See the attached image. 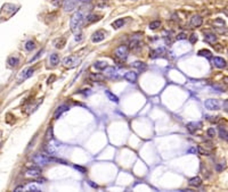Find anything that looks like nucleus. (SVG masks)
I'll list each match as a JSON object with an SVG mask.
<instances>
[{"mask_svg": "<svg viewBox=\"0 0 228 192\" xmlns=\"http://www.w3.org/2000/svg\"><path fill=\"white\" fill-rule=\"evenodd\" d=\"M83 22H84V16H83V13L81 10H78L75 12L74 14L72 15L71 19H70V28H71V31L75 34H78L82 28V25H83Z\"/></svg>", "mask_w": 228, "mask_h": 192, "instance_id": "f257e3e1", "label": "nucleus"}, {"mask_svg": "<svg viewBox=\"0 0 228 192\" xmlns=\"http://www.w3.org/2000/svg\"><path fill=\"white\" fill-rule=\"evenodd\" d=\"M80 64V59L75 56H68L63 59V65L68 68H74Z\"/></svg>", "mask_w": 228, "mask_h": 192, "instance_id": "f03ea898", "label": "nucleus"}, {"mask_svg": "<svg viewBox=\"0 0 228 192\" xmlns=\"http://www.w3.org/2000/svg\"><path fill=\"white\" fill-rule=\"evenodd\" d=\"M129 55V47L127 46H120L119 48L115 49V56L121 59V60H126Z\"/></svg>", "mask_w": 228, "mask_h": 192, "instance_id": "7ed1b4c3", "label": "nucleus"}, {"mask_svg": "<svg viewBox=\"0 0 228 192\" xmlns=\"http://www.w3.org/2000/svg\"><path fill=\"white\" fill-rule=\"evenodd\" d=\"M32 159L39 166H43V165H47L49 163V157H47L46 155H42V153H36Z\"/></svg>", "mask_w": 228, "mask_h": 192, "instance_id": "20e7f679", "label": "nucleus"}, {"mask_svg": "<svg viewBox=\"0 0 228 192\" xmlns=\"http://www.w3.org/2000/svg\"><path fill=\"white\" fill-rule=\"evenodd\" d=\"M204 106L209 110H218L220 108V102L215 99H208L204 101Z\"/></svg>", "mask_w": 228, "mask_h": 192, "instance_id": "39448f33", "label": "nucleus"}, {"mask_svg": "<svg viewBox=\"0 0 228 192\" xmlns=\"http://www.w3.org/2000/svg\"><path fill=\"white\" fill-rule=\"evenodd\" d=\"M105 38H106V32L104 30H98V31H96L94 34H93L91 41L94 42V43H98V42L105 40Z\"/></svg>", "mask_w": 228, "mask_h": 192, "instance_id": "423d86ee", "label": "nucleus"}, {"mask_svg": "<svg viewBox=\"0 0 228 192\" xmlns=\"http://www.w3.org/2000/svg\"><path fill=\"white\" fill-rule=\"evenodd\" d=\"M77 5H78V0H65L64 2V10L68 13V12H72L77 8Z\"/></svg>", "mask_w": 228, "mask_h": 192, "instance_id": "0eeeda50", "label": "nucleus"}, {"mask_svg": "<svg viewBox=\"0 0 228 192\" xmlns=\"http://www.w3.org/2000/svg\"><path fill=\"white\" fill-rule=\"evenodd\" d=\"M124 80L126 81H128V82L130 83H136L137 82V80H138V74L134 72V70H129V72H127L126 74H124Z\"/></svg>", "mask_w": 228, "mask_h": 192, "instance_id": "6e6552de", "label": "nucleus"}, {"mask_svg": "<svg viewBox=\"0 0 228 192\" xmlns=\"http://www.w3.org/2000/svg\"><path fill=\"white\" fill-rule=\"evenodd\" d=\"M212 63H213V65H215V67H218V68H225L227 66L226 60L224 58H221V57H215V58H212Z\"/></svg>", "mask_w": 228, "mask_h": 192, "instance_id": "1a4fd4ad", "label": "nucleus"}, {"mask_svg": "<svg viewBox=\"0 0 228 192\" xmlns=\"http://www.w3.org/2000/svg\"><path fill=\"white\" fill-rule=\"evenodd\" d=\"M70 109V107L67 106V105H61L59 107H57V109L55 110L54 113V118L55 119H58L62 115H63V113H65L67 110Z\"/></svg>", "mask_w": 228, "mask_h": 192, "instance_id": "9d476101", "label": "nucleus"}, {"mask_svg": "<svg viewBox=\"0 0 228 192\" xmlns=\"http://www.w3.org/2000/svg\"><path fill=\"white\" fill-rule=\"evenodd\" d=\"M41 168L40 167H30L26 171L27 176H32V177H38L41 175Z\"/></svg>", "mask_w": 228, "mask_h": 192, "instance_id": "9b49d317", "label": "nucleus"}, {"mask_svg": "<svg viewBox=\"0 0 228 192\" xmlns=\"http://www.w3.org/2000/svg\"><path fill=\"white\" fill-rule=\"evenodd\" d=\"M203 23V18L200 15H194L192 18H190V25L194 26V28H200Z\"/></svg>", "mask_w": 228, "mask_h": 192, "instance_id": "f8f14e48", "label": "nucleus"}, {"mask_svg": "<svg viewBox=\"0 0 228 192\" xmlns=\"http://www.w3.org/2000/svg\"><path fill=\"white\" fill-rule=\"evenodd\" d=\"M33 72H34V69L31 68V67H29V68H25L24 70H22L21 72V74H20V80H26L29 77H31L32 75H33Z\"/></svg>", "mask_w": 228, "mask_h": 192, "instance_id": "ddd939ff", "label": "nucleus"}, {"mask_svg": "<svg viewBox=\"0 0 228 192\" xmlns=\"http://www.w3.org/2000/svg\"><path fill=\"white\" fill-rule=\"evenodd\" d=\"M204 40H205V42H208V43L213 44L217 41V37H215V33H212V32H205L204 33Z\"/></svg>", "mask_w": 228, "mask_h": 192, "instance_id": "4468645a", "label": "nucleus"}, {"mask_svg": "<svg viewBox=\"0 0 228 192\" xmlns=\"http://www.w3.org/2000/svg\"><path fill=\"white\" fill-rule=\"evenodd\" d=\"M54 46L55 48H57V49H63L64 46H66V39L65 38H58V39H56V40H54Z\"/></svg>", "mask_w": 228, "mask_h": 192, "instance_id": "2eb2a0df", "label": "nucleus"}, {"mask_svg": "<svg viewBox=\"0 0 228 192\" xmlns=\"http://www.w3.org/2000/svg\"><path fill=\"white\" fill-rule=\"evenodd\" d=\"M16 8H17V7H16V6H14V5H12V3H6V5H3V6H2V12L13 14L14 12H16V10H17Z\"/></svg>", "mask_w": 228, "mask_h": 192, "instance_id": "dca6fc26", "label": "nucleus"}, {"mask_svg": "<svg viewBox=\"0 0 228 192\" xmlns=\"http://www.w3.org/2000/svg\"><path fill=\"white\" fill-rule=\"evenodd\" d=\"M124 24H126L124 18H118V19H115V21L112 23V26H113V28H115V30H119V28H123Z\"/></svg>", "mask_w": 228, "mask_h": 192, "instance_id": "f3484780", "label": "nucleus"}, {"mask_svg": "<svg viewBox=\"0 0 228 192\" xmlns=\"http://www.w3.org/2000/svg\"><path fill=\"white\" fill-rule=\"evenodd\" d=\"M132 66H134L135 68L138 69L139 72H145L147 69V65L145 63H143V61H135L134 64H132Z\"/></svg>", "mask_w": 228, "mask_h": 192, "instance_id": "a211bd4d", "label": "nucleus"}, {"mask_svg": "<svg viewBox=\"0 0 228 192\" xmlns=\"http://www.w3.org/2000/svg\"><path fill=\"white\" fill-rule=\"evenodd\" d=\"M189 185L190 186H194V188H197V186H200L202 184V180L199 176H195V177H192L189 180Z\"/></svg>", "mask_w": 228, "mask_h": 192, "instance_id": "6ab92c4d", "label": "nucleus"}, {"mask_svg": "<svg viewBox=\"0 0 228 192\" xmlns=\"http://www.w3.org/2000/svg\"><path fill=\"white\" fill-rule=\"evenodd\" d=\"M202 126L201 123H188L187 124V130L190 132V133H194L197 128H200Z\"/></svg>", "mask_w": 228, "mask_h": 192, "instance_id": "aec40b11", "label": "nucleus"}, {"mask_svg": "<svg viewBox=\"0 0 228 192\" xmlns=\"http://www.w3.org/2000/svg\"><path fill=\"white\" fill-rule=\"evenodd\" d=\"M94 67L98 70H103L107 67V63L106 61H103V60H98L94 64Z\"/></svg>", "mask_w": 228, "mask_h": 192, "instance_id": "412c9836", "label": "nucleus"}, {"mask_svg": "<svg viewBox=\"0 0 228 192\" xmlns=\"http://www.w3.org/2000/svg\"><path fill=\"white\" fill-rule=\"evenodd\" d=\"M107 70L105 72L106 73V76L111 77V79H116L118 77V74H116V70L114 67H106Z\"/></svg>", "mask_w": 228, "mask_h": 192, "instance_id": "4be33fe9", "label": "nucleus"}, {"mask_svg": "<svg viewBox=\"0 0 228 192\" xmlns=\"http://www.w3.org/2000/svg\"><path fill=\"white\" fill-rule=\"evenodd\" d=\"M89 79H90L93 82H102V81H104L105 76H103V75H100V74H90V75H89Z\"/></svg>", "mask_w": 228, "mask_h": 192, "instance_id": "5701e85b", "label": "nucleus"}, {"mask_svg": "<svg viewBox=\"0 0 228 192\" xmlns=\"http://www.w3.org/2000/svg\"><path fill=\"white\" fill-rule=\"evenodd\" d=\"M105 95L107 96V98L111 100V101H113V102H115V104H118V102H119V98L115 96L114 93H112L109 90H105Z\"/></svg>", "mask_w": 228, "mask_h": 192, "instance_id": "b1692460", "label": "nucleus"}, {"mask_svg": "<svg viewBox=\"0 0 228 192\" xmlns=\"http://www.w3.org/2000/svg\"><path fill=\"white\" fill-rule=\"evenodd\" d=\"M8 64L10 67H16L20 64V59L17 57H10V58H8Z\"/></svg>", "mask_w": 228, "mask_h": 192, "instance_id": "393cba45", "label": "nucleus"}, {"mask_svg": "<svg viewBox=\"0 0 228 192\" xmlns=\"http://www.w3.org/2000/svg\"><path fill=\"white\" fill-rule=\"evenodd\" d=\"M49 60H50V64H52L53 66H56V65L59 63V56L57 55V54H52Z\"/></svg>", "mask_w": 228, "mask_h": 192, "instance_id": "a878e982", "label": "nucleus"}, {"mask_svg": "<svg viewBox=\"0 0 228 192\" xmlns=\"http://www.w3.org/2000/svg\"><path fill=\"white\" fill-rule=\"evenodd\" d=\"M197 55L201 56V57H205V58H211V57H212L211 51H210V50H205V49H202V50H200Z\"/></svg>", "mask_w": 228, "mask_h": 192, "instance_id": "bb28decb", "label": "nucleus"}, {"mask_svg": "<svg viewBox=\"0 0 228 192\" xmlns=\"http://www.w3.org/2000/svg\"><path fill=\"white\" fill-rule=\"evenodd\" d=\"M46 140L47 141H50L52 139H53V126H49L48 128H47V132H46Z\"/></svg>", "mask_w": 228, "mask_h": 192, "instance_id": "cd10ccee", "label": "nucleus"}, {"mask_svg": "<svg viewBox=\"0 0 228 192\" xmlns=\"http://www.w3.org/2000/svg\"><path fill=\"white\" fill-rule=\"evenodd\" d=\"M161 26V22L160 21H153L149 23V28L151 30H156Z\"/></svg>", "mask_w": 228, "mask_h": 192, "instance_id": "c85d7f7f", "label": "nucleus"}, {"mask_svg": "<svg viewBox=\"0 0 228 192\" xmlns=\"http://www.w3.org/2000/svg\"><path fill=\"white\" fill-rule=\"evenodd\" d=\"M34 48H36V43L33 41H27L25 43V50H27V51H32Z\"/></svg>", "mask_w": 228, "mask_h": 192, "instance_id": "c756f323", "label": "nucleus"}, {"mask_svg": "<svg viewBox=\"0 0 228 192\" xmlns=\"http://www.w3.org/2000/svg\"><path fill=\"white\" fill-rule=\"evenodd\" d=\"M163 52H164V49H163V48H161V49H156V50H154V51L152 52L151 57H152V58H156V57L161 56V54H163Z\"/></svg>", "mask_w": 228, "mask_h": 192, "instance_id": "7c9ffc66", "label": "nucleus"}, {"mask_svg": "<svg viewBox=\"0 0 228 192\" xmlns=\"http://www.w3.org/2000/svg\"><path fill=\"white\" fill-rule=\"evenodd\" d=\"M98 17H99L98 15L93 14V15H88L86 19H87V22H89V23H91V22H95V21H98V19H99Z\"/></svg>", "mask_w": 228, "mask_h": 192, "instance_id": "2f4dec72", "label": "nucleus"}, {"mask_svg": "<svg viewBox=\"0 0 228 192\" xmlns=\"http://www.w3.org/2000/svg\"><path fill=\"white\" fill-rule=\"evenodd\" d=\"M219 135H220L221 139L227 140V131H226L224 127H220V128H219Z\"/></svg>", "mask_w": 228, "mask_h": 192, "instance_id": "473e14b6", "label": "nucleus"}, {"mask_svg": "<svg viewBox=\"0 0 228 192\" xmlns=\"http://www.w3.org/2000/svg\"><path fill=\"white\" fill-rule=\"evenodd\" d=\"M26 190L27 191H33V192H40L41 190L38 188V186H36L34 184H29L26 186Z\"/></svg>", "mask_w": 228, "mask_h": 192, "instance_id": "72a5a7b5", "label": "nucleus"}, {"mask_svg": "<svg viewBox=\"0 0 228 192\" xmlns=\"http://www.w3.org/2000/svg\"><path fill=\"white\" fill-rule=\"evenodd\" d=\"M45 149H46V151L48 152V153H50V155H55L56 153V150H55V148L53 147V146H46L45 147Z\"/></svg>", "mask_w": 228, "mask_h": 192, "instance_id": "f704fd0d", "label": "nucleus"}, {"mask_svg": "<svg viewBox=\"0 0 228 192\" xmlns=\"http://www.w3.org/2000/svg\"><path fill=\"white\" fill-rule=\"evenodd\" d=\"M206 134H208V137H215V127H210V128L208 130Z\"/></svg>", "mask_w": 228, "mask_h": 192, "instance_id": "c9c22d12", "label": "nucleus"}, {"mask_svg": "<svg viewBox=\"0 0 228 192\" xmlns=\"http://www.w3.org/2000/svg\"><path fill=\"white\" fill-rule=\"evenodd\" d=\"M74 168H75L77 171H79V172H81L82 174H84V173L87 172V169H86L84 167H82V166H78V165H74Z\"/></svg>", "mask_w": 228, "mask_h": 192, "instance_id": "e433bc0d", "label": "nucleus"}, {"mask_svg": "<svg viewBox=\"0 0 228 192\" xmlns=\"http://www.w3.org/2000/svg\"><path fill=\"white\" fill-rule=\"evenodd\" d=\"M186 37H187V35H186L185 33H179L176 38H177V40H184V39H186Z\"/></svg>", "mask_w": 228, "mask_h": 192, "instance_id": "4c0bfd02", "label": "nucleus"}, {"mask_svg": "<svg viewBox=\"0 0 228 192\" xmlns=\"http://www.w3.org/2000/svg\"><path fill=\"white\" fill-rule=\"evenodd\" d=\"M189 41H190V43H195V42L197 41V37H196V34H192V35H190V38H189Z\"/></svg>", "mask_w": 228, "mask_h": 192, "instance_id": "58836bf2", "label": "nucleus"}, {"mask_svg": "<svg viewBox=\"0 0 228 192\" xmlns=\"http://www.w3.org/2000/svg\"><path fill=\"white\" fill-rule=\"evenodd\" d=\"M215 169H217V172H221V171L224 169V164H219V165H217V167H215Z\"/></svg>", "mask_w": 228, "mask_h": 192, "instance_id": "ea45409f", "label": "nucleus"}, {"mask_svg": "<svg viewBox=\"0 0 228 192\" xmlns=\"http://www.w3.org/2000/svg\"><path fill=\"white\" fill-rule=\"evenodd\" d=\"M21 190H22V191H24V190H25V188H24L23 185H21V186H17V188H15V190H14V191L18 192V191H21Z\"/></svg>", "mask_w": 228, "mask_h": 192, "instance_id": "a19ab883", "label": "nucleus"}, {"mask_svg": "<svg viewBox=\"0 0 228 192\" xmlns=\"http://www.w3.org/2000/svg\"><path fill=\"white\" fill-rule=\"evenodd\" d=\"M40 55H41V51H39V52H38V54L36 55V57H33V58L31 59V61H34V60H36L37 58H39V57H40Z\"/></svg>", "mask_w": 228, "mask_h": 192, "instance_id": "79ce46f5", "label": "nucleus"}, {"mask_svg": "<svg viewBox=\"0 0 228 192\" xmlns=\"http://www.w3.org/2000/svg\"><path fill=\"white\" fill-rule=\"evenodd\" d=\"M81 37H82L81 34H80V35H79V37L77 35V37H75V41H81V40H82V38H81Z\"/></svg>", "mask_w": 228, "mask_h": 192, "instance_id": "37998d69", "label": "nucleus"}, {"mask_svg": "<svg viewBox=\"0 0 228 192\" xmlns=\"http://www.w3.org/2000/svg\"><path fill=\"white\" fill-rule=\"evenodd\" d=\"M196 151H197L196 148H190V149L188 150V152H196Z\"/></svg>", "mask_w": 228, "mask_h": 192, "instance_id": "c03bdc74", "label": "nucleus"}, {"mask_svg": "<svg viewBox=\"0 0 228 192\" xmlns=\"http://www.w3.org/2000/svg\"><path fill=\"white\" fill-rule=\"evenodd\" d=\"M80 2H83V3H88V2H90L91 0H79Z\"/></svg>", "mask_w": 228, "mask_h": 192, "instance_id": "a18cd8bd", "label": "nucleus"}, {"mask_svg": "<svg viewBox=\"0 0 228 192\" xmlns=\"http://www.w3.org/2000/svg\"><path fill=\"white\" fill-rule=\"evenodd\" d=\"M88 183H89V184H90V185H91V186H94V188H97V184H94V183H93V182H91V181H89V182H88Z\"/></svg>", "mask_w": 228, "mask_h": 192, "instance_id": "49530a36", "label": "nucleus"}]
</instances>
